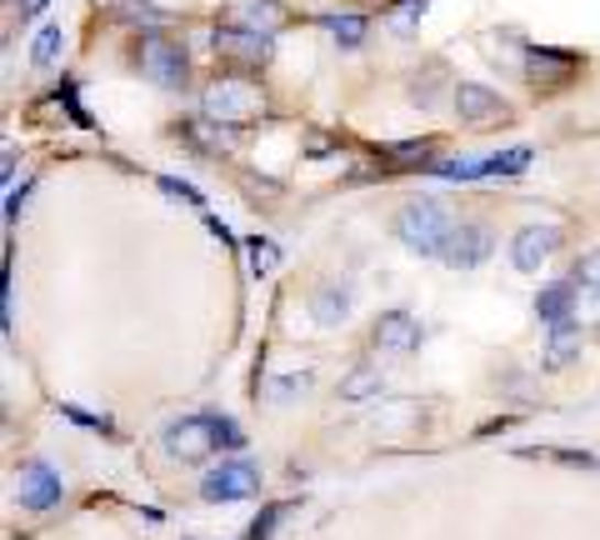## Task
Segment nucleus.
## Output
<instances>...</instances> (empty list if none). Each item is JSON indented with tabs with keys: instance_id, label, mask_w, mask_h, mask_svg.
Segmentation results:
<instances>
[{
	"instance_id": "obj_1",
	"label": "nucleus",
	"mask_w": 600,
	"mask_h": 540,
	"mask_svg": "<svg viewBox=\"0 0 600 540\" xmlns=\"http://www.w3.org/2000/svg\"><path fill=\"white\" fill-rule=\"evenodd\" d=\"M395 236H401V246H411L415 256H446L450 236H456V216L440 206L436 195H421V201H405L401 206Z\"/></svg>"
},
{
	"instance_id": "obj_2",
	"label": "nucleus",
	"mask_w": 600,
	"mask_h": 540,
	"mask_svg": "<svg viewBox=\"0 0 600 540\" xmlns=\"http://www.w3.org/2000/svg\"><path fill=\"white\" fill-rule=\"evenodd\" d=\"M200 110L206 120H220V126H240V120L265 116V90L246 76H216L200 96Z\"/></svg>"
},
{
	"instance_id": "obj_3",
	"label": "nucleus",
	"mask_w": 600,
	"mask_h": 540,
	"mask_svg": "<svg viewBox=\"0 0 600 540\" xmlns=\"http://www.w3.org/2000/svg\"><path fill=\"white\" fill-rule=\"evenodd\" d=\"M141 71L165 90H181L186 86V71H190V55L186 45L175 41V35H161V31H145L141 35Z\"/></svg>"
},
{
	"instance_id": "obj_4",
	"label": "nucleus",
	"mask_w": 600,
	"mask_h": 540,
	"mask_svg": "<svg viewBox=\"0 0 600 540\" xmlns=\"http://www.w3.org/2000/svg\"><path fill=\"white\" fill-rule=\"evenodd\" d=\"M456 116H460V126H470V130H491V126H505V120H511V100L491 86L460 80L456 86Z\"/></svg>"
},
{
	"instance_id": "obj_5",
	"label": "nucleus",
	"mask_w": 600,
	"mask_h": 540,
	"mask_svg": "<svg viewBox=\"0 0 600 540\" xmlns=\"http://www.w3.org/2000/svg\"><path fill=\"white\" fill-rule=\"evenodd\" d=\"M200 496L206 500H251V496H261V471H255L251 461H220L216 471H206Z\"/></svg>"
},
{
	"instance_id": "obj_6",
	"label": "nucleus",
	"mask_w": 600,
	"mask_h": 540,
	"mask_svg": "<svg viewBox=\"0 0 600 540\" xmlns=\"http://www.w3.org/2000/svg\"><path fill=\"white\" fill-rule=\"evenodd\" d=\"M161 441H165V451H171L175 461H206V455L220 445L210 415H186V421H171Z\"/></svg>"
},
{
	"instance_id": "obj_7",
	"label": "nucleus",
	"mask_w": 600,
	"mask_h": 540,
	"mask_svg": "<svg viewBox=\"0 0 600 540\" xmlns=\"http://www.w3.org/2000/svg\"><path fill=\"white\" fill-rule=\"evenodd\" d=\"M226 25H240V31H261L275 35L285 21H291V6L285 0H226Z\"/></svg>"
},
{
	"instance_id": "obj_8",
	"label": "nucleus",
	"mask_w": 600,
	"mask_h": 540,
	"mask_svg": "<svg viewBox=\"0 0 600 540\" xmlns=\"http://www.w3.org/2000/svg\"><path fill=\"white\" fill-rule=\"evenodd\" d=\"M556 250H560V226H525V230H515V240H511V266L531 276V270H541Z\"/></svg>"
},
{
	"instance_id": "obj_9",
	"label": "nucleus",
	"mask_w": 600,
	"mask_h": 540,
	"mask_svg": "<svg viewBox=\"0 0 600 540\" xmlns=\"http://www.w3.org/2000/svg\"><path fill=\"white\" fill-rule=\"evenodd\" d=\"M61 496H66V486H61V476H55L45 461H31L21 471V490H15V500H21L25 510H35V516H41V510H55L61 506Z\"/></svg>"
},
{
	"instance_id": "obj_10",
	"label": "nucleus",
	"mask_w": 600,
	"mask_h": 540,
	"mask_svg": "<svg viewBox=\"0 0 600 540\" xmlns=\"http://www.w3.org/2000/svg\"><path fill=\"white\" fill-rule=\"evenodd\" d=\"M371 335L385 356H411V350H421V321H415L411 311H385Z\"/></svg>"
},
{
	"instance_id": "obj_11",
	"label": "nucleus",
	"mask_w": 600,
	"mask_h": 540,
	"mask_svg": "<svg viewBox=\"0 0 600 540\" xmlns=\"http://www.w3.org/2000/svg\"><path fill=\"white\" fill-rule=\"evenodd\" d=\"M271 41H275V35L240 31V25H220V31L210 35V45H216L226 61H246V65H261L265 55H271Z\"/></svg>"
},
{
	"instance_id": "obj_12",
	"label": "nucleus",
	"mask_w": 600,
	"mask_h": 540,
	"mask_svg": "<svg viewBox=\"0 0 600 540\" xmlns=\"http://www.w3.org/2000/svg\"><path fill=\"white\" fill-rule=\"evenodd\" d=\"M486 256H491V230L486 226H456V236H450V246L440 260H450L456 270H476Z\"/></svg>"
},
{
	"instance_id": "obj_13",
	"label": "nucleus",
	"mask_w": 600,
	"mask_h": 540,
	"mask_svg": "<svg viewBox=\"0 0 600 540\" xmlns=\"http://www.w3.org/2000/svg\"><path fill=\"white\" fill-rule=\"evenodd\" d=\"M570 311H576V281H550L541 285V295H535V315L546 325H566Z\"/></svg>"
},
{
	"instance_id": "obj_14",
	"label": "nucleus",
	"mask_w": 600,
	"mask_h": 540,
	"mask_svg": "<svg viewBox=\"0 0 600 540\" xmlns=\"http://www.w3.org/2000/svg\"><path fill=\"white\" fill-rule=\"evenodd\" d=\"M570 71H576V55H566V51H525V80H570Z\"/></svg>"
},
{
	"instance_id": "obj_15",
	"label": "nucleus",
	"mask_w": 600,
	"mask_h": 540,
	"mask_svg": "<svg viewBox=\"0 0 600 540\" xmlns=\"http://www.w3.org/2000/svg\"><path fill=\"white\" fill-rule=\"evenodd\" d=\"M580 356V325L566 321V325H550V346H546V370H560Z\"/></svg>"
},
{
	"instance_id": "obj_16",
	"label": "nucleus",
	"mask_w": 600,
	"mask_h": 540,
	"mask_svg": "<svg viewBox=\"0 0 600 540\" xmlns=\"http://www.w3.org/2000/svg\"><path fill=\"white\" fill-rule=\"evenodd\" d=\"M310 311H316V321H320V325H340V321H350V291H346V285H320L316 301H310Z\"/></svg>"
},
{
	"instance_id": "obj_17",
	"label": "nucleus",
	"mask_w": 600,
	"mask_h": 540,
	"mask_svg": "<svg viewBox=\"0 0 600 540\" xmlns=\"http://www.w3.org/2000/svg\"><path fill=\"white\" fill-rule=\"evenodd\" d=\"M61 51H66V35H61V25L55 21H45L41 31H35V41H31V65L35 71H51V65L61 61Z\"/></svg>"
},
{
	"instance_id": "obj_18",
	"label": "nucleus",
	"mask_w": 600,
	"mask_h": 540,
	"mask_svg": "<svg viewBox=\"0 0 600 540\" xmlns=\"http://www.w3.org/2000/svg\"><path fill=\"white\" fill-rule=\"evenodd\" d=\"M385 390V380H381V370L375 366H360V370H350L346 380H340V396L346 400H371V396H381Z\"/></svg>"
},
{
	"instance_id": "obj_19",
	"label": "nucleus",
	"mask_w": 600,
	"mask_h": 540,
	"mask_svg": "<svg viewBox=\"0 0 600 540\" xmlns=\"http://www.w3.org/2000/svg\"><path fill=\"white\" fill-rule=\"evenodd\" d=\"M326 31H330V41L346 45V51H350V45L366 41V31H371V25H366V15H330Z\"/></svg>"
},
{
	"instance_id": "obj_20",
	"label": "nucleus",
	"mask_w": 600,
	"mask_h": 540,
	"mask_svg": "<svg viewBox=\"0 0 600 540\" xmlns=\"http://www.w3.org/2000/svg\"><path fill=\"white\" fill-rule=\"evenodd\" d=\"M576 291L580 295H590V301H600V250H586V256L576 260Z\"/></svg>"
},
{
	"instance_id": "obj_21",
	"label": "nucleus",
	"mask_w": 600,
	"mask_h": 540,
	"mask_svg": "<svg viewBox=\"0 0 600 540\" xmlns=\"http://www.w3.org/2000/svg\"><path fill=\"white\" fill-rule=\"evenodd\" d=\"M430 151H436V141H405V145H391V151H381V155H385V165H436Z\"/></svg>"
},
{
	"instance_id": "obj_22",
	"label": "nucleus",
	"mask_w": 600,
	"mask_h": 540,
	"mask_svg": "<svg viewBox=\"0 0 600 540\" xmlns=\"http://www.w3.org/2000/svg\"><path fill=\"white\" fill-rule=\"evenodd\" d=\"M430 171L446 175V181H480V175H491V161H466L460 155V161H436Z\"/></svg>"
},
{
	"instance_id": "obj_23",
	"label": "nucleus",
	"mask_w": 600,
	"mask_h": 540,
	"mask_svg": "<svg viewBox=\"0 0 600 540\" xmlns=\"http://www.w3.org/2000/svg\"><path fill=\"white\" fill-rule=\"evenodd\" d=\"M531 161H535L531 145H511L505 155H491V175H521Z\"/></svg>"
},
{
	"instance_id": "obj_24",
	"label": "nucleus",
	"mask_w": 600,
	"mask_h": 540,
	"mask_svg": "<svg viewBox=\"0 0 600 540\" xmlns=\"http://www.w3.org/2000/svg\"><path fill=\"white\" fill-rule=\"evenodd\" d=\"M116 11L131 15V21H145V25H165V21H171V11L151 6V0H116Z\"/></svg>"
},
{
	"instance_id": "obj_25",
	"label": "nucleus",
	"mask_w": 600,
	"mask_h": 540,
	"mask_svg": "<svg viewBox=\"0 0 600 540\" xmlns=\"http://www.w3.org/2000/svg\"><path fill=\"white\" fill-rule=\"evenodd\" d=\"M246 250H251V276H271V270L281 266V250H275V240H261V236H255Z\"/></svg>"
},
{
	"instance_id": "obj_26",
	"label": "nucleus",
	"mask_w": 600,
	"mask_h": 540,
	"mask_svg": "<svg viewBox=\"0 0 600 540\" xmlns=\"http://www.w3.org/2000/svg\"><path fill=\"white\" fill-rule=\"evenodd\" d=\"M306 386H310V376H306V370H301V376H275L265 396H271V400H295V396H301V390H306Z\"/></svg>"
},
{
	"instance_id": "obj_27",
	"label": "nucleus",
	"mask_w": 600,
	"mask_h": 540,
	"mask_svg": "<svg viewBox=\"0 0 600 540\" xmlns=\"http://www.w3.org/2000/svg\"><path fill=\"white\" fill-rule=\"evenodd\" d=\"M210 425H216V441L226 445V451H240V445H246V431H240L230 415H210Z\"/></svg>"
},
{
	"instance_id": "obj_28",
	"label": "nucleus",
	"mask_w": 600,
	"mask_h": 540,
	"mask_svg": "<svg viewBox=\"0 0 600 540\" xmlns=\"http://www.w3.org/2000/svg\"><path fill=\"white\" fill-rule=\"evenodd\" d=\"M161 191L171 195V201H190V206H200V191L190 181H175V175H161Z\"/></svg>"
},
{
	"instance_id": "obj_29",
	"label": "nucleus",
	"mask_w": 600,
	"mask_h": 540,
	"mask_svg": "<svg viewBox=\"0 0 600 540\" xmlns=\"http://www.w3.org/2000/svg\"><path fill=\"white\" fill-rule=\"evenodd\" d=\"M6 226H15V216H21V206H25V195H31V181H21V185H6Z\"/></svg>"
},
{
	"instance_id": "obj_30",
	"label": "nucleus",
	"mask_w": 600,
	"mask_h": 540,
	"mask_svg": "<svg viewBox=\"0 0 600 540\" xmlns=\"http://www.w3.org/2000/svg\"><path fill=\"white\" fill-rule=\"evenodd\" d=\"M61 415H66V421L90 425V431H110V421H106V415H90V411H80V406H61Z\"/></svg>"
},
{
	"instance_id": "obj_31",
	"label": "nucleus",
	"mask_w": 600,
	"mask_h": 540,
	"mask_svg": "<svg viewBox=\"0 0 600 540\" xmlns=\"http://www.w3.org/2000/svg\"><path fill=\"white\" fill-rule=\"evenodd\" d=\"M275 516H281V506H275V510H265V516H261V520H255V530H251V540H265V536H271V526H275Z\"/></svg>"
},
{
	"instance_id": "obj_32",
	"label": "nucleus",
	"mask_w": 600,
	"mask_h": 540,
	"mask_svg": "<svg viewBox=\"0 0 600 540\" xmlns=\"http://www.w3.org/2000/svg\"><path fill=\"white\" fill-rule=\"evenodd\" d=\"M51 0H21V15H35V11H45Z\"/></svg>"
}]
</instances>
